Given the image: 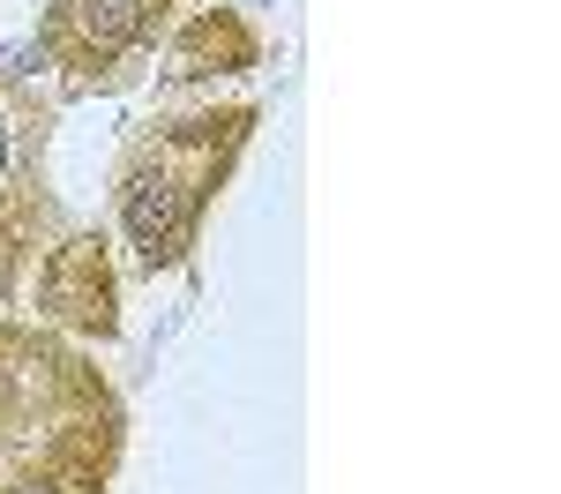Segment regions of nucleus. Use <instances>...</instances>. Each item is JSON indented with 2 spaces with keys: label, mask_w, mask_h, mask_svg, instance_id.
<instances>
[{
  "label": "nucleus",
  "mask_w": 561,
  "mask_h": 494,
  "mask_svg": "<svg viewBox=\"0 0 561 494\" xmlns=\"http://www.w3.org/2000/svg\"><path fill=\"white\" fill-rule=\"evenodd\" d=\"M45 232H53V195H45L38 165H15L0 180V300L23 292V269L38 263Z\"/></svg>",
  "instance_id": "423d86ee"
},
{
  "label": "nucleus",
  "mask_w": 561,
  "mask_h": 494,
  "mask_svg": "<svg viewBox=\"0 0 561 494\" xmlns=\"http://www.w3.org/2000/svg\"><path fill=\"white\" fill-rule=\"evenodd\" d=\"M180 8L187 0H53L31 53H45L68 76V90H105L128 76L135 53H158Z\"/></svg>",
  "instance_id": "7ed1b4c3"
},
{
  "label": "nucleus",
  "mask_w": 561,
  "mask_h": 494,
  "mask_svg": "<svg viewBox=\"0 0 561 494\" xmlns=\"http://www.w3.org/2000/svg\"><path fill=\"white\" fill-rule=\"evenodd\" d=\"M262 60V38L240 8H217V0H187L165 38V76L173 83H203V76H248Z\"/></svg>",
  "instance_id": "39448f33"
},
{
  "label": "nucleus",
  "mask_w": 561,
  "mask_h": 494,
  "mask_svg": "<svg viewBox=\"0 0 561 494\" xmlns=\"http://www.w3.org/2000/svg\"><path fill=\"white\" fill-rule=\"evenodd\" d=\"M38 314L76 330V337H113L121 330V277L105 232H68L60 248H45L38 269Z\"/></svg>",
  "instance_id": "20e7f679"
},
{
  "label": "nucleus",
  "mask_w": 561,
  "mask_h": 494,
  "mask_svg": "<svg viewBox=\"0 0 561 494\" xmlns=\"http://www.w3.org/2000/svg\"><path fill=\"white\" fill-rule=\"evenodd\" d=\"M248 135H255V105H210V113H187V120L135 128L128 158H121L113 210H121V232H128L142 277H165V269H180L195 255L203 218L225 195Z\"/></svg>",
  "instance_id": "f03ea898"
},
{
  "label": "nucleus",
  "mask_w": 561,
  "mask_h": 494,
  "mask_svg": "<svg viewBox=\"0 0 561 494\" xmlns=\"http://www.w3.org/2000/svg\"><path fill=\"white\" fill-rule=\"evenodd\" d=\"M121 443L105 367L53 330L0 322V494H105Z\"/></svg>",
  "instance_id": "f257e3e1"
}]
</instances>
